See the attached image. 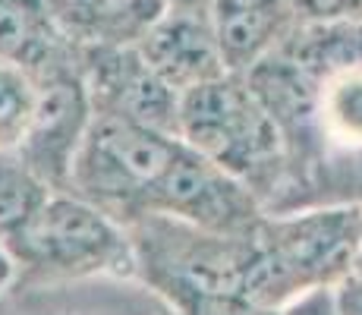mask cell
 Masks as SVG:
<instances>
[{
	"label": "cell",
	"instance_id": "cell-1",
	"mask_svg": "<svg viewBox=\"0 0 362 315\" xmlns=\"http://www.w3.org/2000/svg\"><path fill=\"white\" fill-rule=\"evenodd\" d=\"M362 246V202L271 212L252 234L246 303L281 309L315 287L353 275Z\"/></svg>",
	"mask_w": 362,
	"mask_h": 315
},
{
	"label": "cell",
	"instance_id": "cell-2",
	"mask_svg": "<svg viewBox=\"0 0 362 315\" xmlns=\"http://www.w3.org/2000/svg\"><path fill=\"white\" fill-rule=\"evenodd\" d=\"M177 136L274 212L287 189V145L246 76L224 73L180 95Z\"/></svg>",
	"mask_w": 362,
	"mask_h": 315
},
{
	"label": "cell",
	"instance_id": "cell-3",
	"mask_svg": "<svg viewBox=\"0 0 362 315\" xmlns=\"http://www.w3.org/2000/svg\"><path fill=\"white\" fill-rule=\"evenodd\" d=\"M6 249L16 271L25 268L41 281L98 275L129 277L139 271L129 230L69 189L51 193L41 212L6 240Z\"/></svg>",
	"mask_w": 362,
	"mask_h": 315
},
{
	"label": "cell",
	"instance_id": "cell-4",
	"mask_svg": "<svg viewBox=\"0 0 362 315\" xmlns=\"http://www.w3.org/2000/svg\"><path fill=\"white\" fill-rule=\"evenodd\" d=\"M183 139L123 117L95 114L69 171V193L95 202L123 227L148 214L158 189Z\"/></svg>",
	"mask_w": 362,
	"mask_h": 315
},
{
	"label": "cell",
	"instance_id": "cell-5",
	"mask_svg": "<svg viewBox=\"0 0 362 315\" xmlns=\"http://www.w3.org/2000/svg\"><path fill=\"white\" fill-rule=\"evenodd\" d=\"M35 82H38L35 114L23 142L13 151L54 189H66L73 161L95 117L86 79L79 73V57L76 63L38 76Z\"/></svg>",
	"mask_w": 362,
	"mask_h": 315
},
{
	"label": "cell",
	"instance_id": "cell-6",
	"mask_svg": "<svg viewBox=\"0 0 362 315\" xmlns=\"http://www.w3.org/2000/svg\"><path fill=\"white\" fill-rule=\"evenodd\" d=\"M79 73L95 114L177 132L180 95L148 67L136 45H79Z\"/></svg>",
	"mask_w": 362,
	"mask_h": 315
},
{
	"label": "cell",
	"instance_id": "cell-7",
	"mask_svg": "<svg viewBox=\"0 0 362 315\" xmlns=\"http://www.w3.org/2000/svg\"><path fill=\"white\" fill-rule=\"evenodd\" d=\"M136 47L177 95L227 73L205 6L170 4Z\"/></svg>",
	"mask_w": 362,
	"mask_h": 315
},
{
	"label": "cell",
	"instance_id": "cell-8",
	"mask_svg": "<svg viewBox=\"0 0 362 315\" xmlns=\"http://www.w3.org/2000/svg\"><path fill=\"white\" fill-rule=\"evenodd\" d=\"M205 10L227 73L240 76L277 51L299 25L284 0H208Z\"/></svg>",
	"mask_w": 362,
	"mask_h": 315
},
{
	"label": "cell",
	"instance_id": "cell-9",
	"mask_svg": "<svg viewBox=\"0 0 362 315\" xmlns=\"http://www.w3.org/2000/svg\"><path fill=\"white\" fill-rule=\"evenodd\" d=\"M76 57L79 45L60 25L51 0H0V60L38 79Z\"/></svg>",
	"mask_w": 362,
	"mask_h": 315
},
{
	"label": "cell",
	"instance_id": "cell-10",
	"mask_svg": "<svg viewBox=\"0 0 362 315\" xmlns=\"http://www.w3.org/2000/svg\"><path fill=\"white\" fill-rule=\"evenodd\" d=\"M76 45H139L170 0H51Z\"/></svg>",
	"mask_w": 362,
	"mask_h": 315
},
{
	"label": "cell",
	"instance_id": "cell-11",
	"mask_svg": "<svg viewBox=\"0 0 362 315\" xmlns=\"http://www.w3.org/2000/svg\"><path fill=\"white\" fill-rule=\"evenodd\" d=\"M51 193H57L47 180L25 164L16 151H0V234L10 240L41 212Z\"/></svg>",
	"mask_w": 362,
	"mask_h": 315
},
{
	"label": "cell",
	"instance_id": "cell-12",
	"mask_svg": "<svg viewBox=\"0 0 362 315\" xmlns=\"http://www.w3.org/2000/svg\"><path fill=\"white\" fill-rule=\"evenodd\" d=\"M38 101V82L16 63L0 60V151L23 142Z\"/></svg>",
	"mask_w": 362,
	"mask_h": 315
},
{
	"label": "cell",
	"instance_id": "cell-13",
	"mask_svg": "<svg viewBox=\"0 0 362 315\" xmlns=\"http://www.w3.org/2000/svg\"><path fill=\"white\" fill-rule=\"evenodd\" d=\"M296 23H340L362 19V0H284Z\"/></svg>",
	"mask_w": 362,
	"mask_h": 315
},
{
	"label": "cell",
	"instance_id": "cell-14",
	"mask_svg": "<svg viewBox=\"0 0 362 315\" xmlns=\"http://www.w3.org/2000/svg\"><path fill=\"white\" fill-rule=\"evenodd\" d=\"M340 315H362V275H350L334 287Z\"/></svg>",
	"mask_w": 362,
	"mask_h": 315
},
{
	"label": "cell",
	"instance_id": "cell-15",
	"mask_svg": "<svg viewBox=\"0 0 362 315\" xmlns=\"http://www.w3.org/2000/svg\"><path fill=\"white\" fill-rule=\"evenodd\" d=\"M13 281H16V262H13L10 249H6L4 234H0V290H4V287H10Z\"/></svg>",
	"mask_w": 362,
	"mask_h": 315
},
{
	"label": "cell",
	"instance_id": "cell-16",
	"mask_svg": "<svg viewBox=\"0 0 362 315\" xmlns=\"http://www.w3.org/2000/svg\"><path fill=\"white\" fill-rule=\"evenodd\" d=\"M170 4H183V6H205L208 0H170Z\"/></svg>",
	"mask_w": 362,
	"mask_h": 315
},
{
	"label": "cell",
	"instance_id": "cell-17",
	"mask_svg": "<svg viewBox=\"0 0 362 315\" xmlns=\"http://www.w3.org/2000/svg\"><path fill=\"white\" fill-rule=\"evenodd\" d=\"M353 275H362V246H359V256H356V268H353Z\"/></svg>",
	"mask_w": 362,
	"mask_h": 315
},
{
	"label": "cell",
	"instance_id": "cell-18",
	"mask_svg": "<svg viewBox=\"0 0 362 315\" xmlns=\"http://www.w3.org/2000/svg\"><path fill=\"white\" fill-rule=\"evenodd\" d=\"M161 315H180V312L173 309V306H167V309H161Z\"/></svg>",
	"mask_w": 362,
	"mask_h": 315
}]
</instances>
